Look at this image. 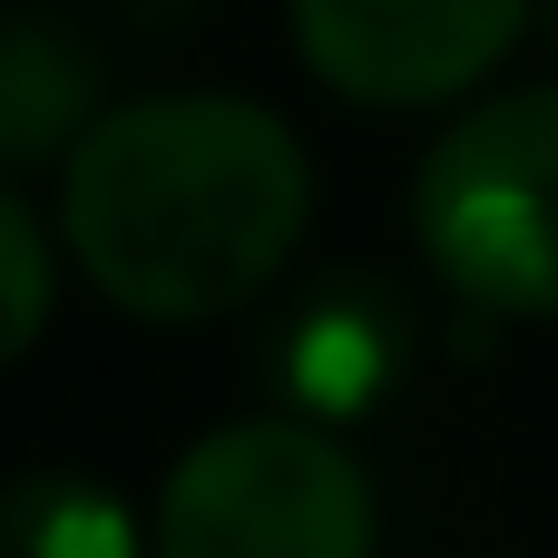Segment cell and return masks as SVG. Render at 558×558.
<instances>
[{
    "instance_id": "1",
    "label": "cell",
    "mask_w": 558,
    "mask_h": 558,
    "mask_svg": "<svg viewBox=\"0 0 558 558\" xmlns=\"http://www.w3.org/2000/svg\"><path fill=\"white\" fill-rule=\"evenodd\" d=\"M304 137L235 88H167L88 118L59 177L78 275L137 324H206L255 304L304 245Z\"/></svg>"
},
{
    "instance_id": "2",
    "label": "cell",
    "mask_w": 558,
    "mask_h": 558,
    "mask_svg": "<svg viewBox=\"0 0 558 558\" xmlns=\"http://www.w3.org/2000/svg\"><path fill=\"white\" fill-rule=\"evenodd\" d=\"M412 245L471 314H558V78L500 88L432 137Z\"/></svg>"
},
{
    "instance_id": "3",
    "label": "cell",
    "mask_w": 558,
    "mask_h": 558,
    "mask_svg": "<svg viewBox=\"0 0 558 558\" xmlns=\"http://www.w3.org/2000/svg\"><path fill=\"white\" fill-rule=\"evenodd\" d=\"M157 558H373V481L333 422H226L167 471Z\"/></svg>"
},
{
    "instance_id": "4",
    "label": "cell",
    "mask_w": 558,
    "mask_h": 558,
    "mask_svg": "<svg viewBox=\"0 0 558 558\" xmlns=\"http://www.w3.org/2000/svg\"><path fill=\"white\" fill-rule=\"evenodd\" d=\"M539 0H294L304 69L353 108H441L481 88Z\"/></svg>"
},
{
    "instance_id": "5",
    "label": "cell",
    "mask_w": 558,
    "mask_h": 558,
    "mask_svg": "<svg viewBox=\"0 0 558 558\" xmlns=\"http://www.w3.org/2000/svg\"><path fill=\"white\" fill-rule=\"evenodd\" d=\"M412 363H422V314H412V294H402L392 275H373V265L314 275V284L275 314V333H265V353H255L275 412H304V422H333V432H343V422H373V412L412 383Z\"/></svg>"
},
{
    "instance_id": "6",
    "label": "cell",
    "mask_w": 558,
    "mask_h": 558,
    "mask_svg": "<svg viewBox=\"0 0 558 558\" xmlns=\"http://www.w3.org/2000/svg\"><path fill=\"white\" fill-rule=\"evenodd\" d=\"M98 118V49L69 10L10 0L0 10V167L69 157Z\"/></svg>"
},
{
    "instance_id": "7",
    "label": "cell",
    "mask_w": 558,
    "mask_h": 558,
    "mask_svg": "<svg viewBox=\"0 0 558 558\" xmlns=\"http://www.w3.org/2000/svg\"><path fill=\"white\" fill-rule=\"evenodd\" d=\"M0 558H137V520L88 471H10L0 481Z\"/></svg>"
},
{
    "instance_id": "8",
    "label": "cell",
    "mask_w": 558,
    "mask_h": 558,
    "mask_svg": "<svg viewBox=\"0 0 558 558\" xmlns=\"http://www.w3.org/2000/svg\"><path fill=\"white\" fill-rule=\"evenodd\" d=\"M49 294H59V275H49V235H39V216L0 186V373L49 333Z\"/></svg>"
},
{
    "instance_id": "9",
    "label": "cell",
    "mask_w": 558,
    "mask_h": 558,
    "mask_svg": "<svg viewBox=\"0 0 558 558\" xmlns=\"http://www.w3.org/2000/svg\"><path fill=\"white\" fill-rule=\"evenodd\" d=\"M128 10H137V29H177V20H186L196 0H128Z\"/></svg>"
},
{
    "instance_id": "10",
    "label": "cell",
    "mask_w": 558,
    "mask_h": 558,
    "mask_svg": "<svg viewBox=\"0 0 558 558\" xmlns=\"http://www.w3.org/2000/svg\"><path fill=\"white\" fill-rule=\"evenodd\" d=\"M549 39H558V10H549Z\"/></svg>"
}]
</instances>
